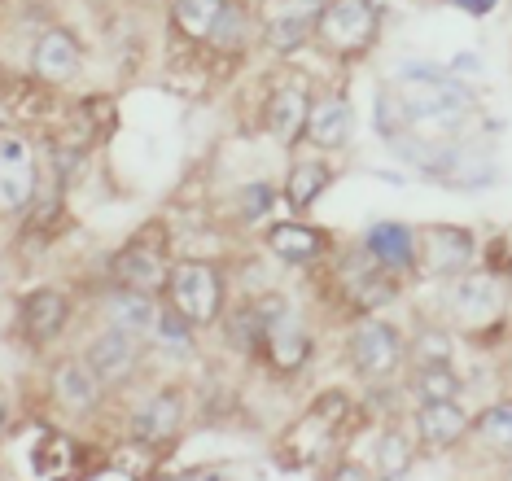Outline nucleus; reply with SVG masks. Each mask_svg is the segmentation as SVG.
<instances>
[{
  "mask_svg": "<svg viewBox=\"0 0 512 481\" xmlns=\"http://www.w3.org/2000/svg\"><path fill=\"white\" fill-rule=\"evenodd\" d=\"M324 0H267V44L276 53H294L311 27H320Z\"/></svg>",
  "mask_w": 512,
  "mask_h": 481,
  "instance_id": "nucleus-8",
  "label": "nucleus"
},
{
  "mask_svg": "<svg viewBox=\"0 0 512 481\" xmlns=\"http://www.w3.org/2000/svg\"><path fill=\"white\" fill-rule=\"evenodd\" d=\"M167 289H171V307H176L193 328L219 320V307H224V276H219L211 263L184 258V263L171 267Z\"/></svg>",
  "mask_w": 512,
  "mask_h": 481,
  "instance_id": "nucleus-2",
  "label": "nucleus"
},
{
  "mask_svg": "<svg viewBox=\"0 0 512 481\" xmlns=\"http://www.w3.org/2000/svg\"><path fill=\"white\" fill-rule=\"evenodd\" d=\"M241 35H246V14H241V5H224V14H219L215 31L206 35V40H215L219 49H237Z\"/></svg>",
  "mask_w": 512,
  "mask_h": 481,
  "instance_id": "nucleus-28",
  "label": "nucleus"
},
{
  "mask_svg": "<svg viewBox=\"0 0 512 481\" xmlns=\"http://www.w3.org/2000/svg\"><path fill=\"white\" fill-rule=\"evenodd\" d=\"M263 355L272 359L276 372H298L311 355V337L294 311H285L281 302L263 307Z\"/></svg>",
  "mask_w": 512,
  "mask_h": 481,
  "instance_id": "nucleus-3",
  "label": "nucleus"
},
{
  "mask_svg": "<svg viewBox=\"0 0 512 481\" xmlns=\"http://www.w3.org/2000/svg\"><path fill=\"white\" fill-rule=\"evenodd\" d=\"M180 420H184V403H180V394L162 390V394L149 398L141 412H136L132 433H136L141 442H149V447H162V442H171V438L180 433Z\"/></svg>",
  "mask_w": 512,
  "mask_h": 481,
  "instance_id": "nucleus-15",
  "label": "nucleus"
},
{
  "mask_svg": "<svg viewBox=\"0 0 512 481\" xmlns=\"http://www.w3.org/2000/svg\"><path fill=\"white\" fill-rule=\"evenodd\" d=\"M412 390L421 394V403H429V398H456L460 394V377L451 372V363H416Z\"/></svg>",
  "mask_w": 512,
  "mask_h": 481,
  "instance_id": "nucleus-25",
  "label": "nucleus"
},
{
  "mask_svg": "<svg viewBox=\"0 0 512 481\" xmlns=\"http://www.w3.org/2000/svg\"><path fill=\"white\" fill-rule=\"evenodd\" d=\"M351 127H355V114H351V101L346 97H324L320 105H311V119H307L311 145L342 149L346 140H351Z\"/></svg>",
  "mask_w": 512,
  "mask_h": 481,
  "instance_id": "nucleus-18",
  "label": "nucleus"
},
{
  "mask_svg": "<svg viewBox=\"0 0 512 481\" xmlns=\"http://www.w3.org/2000/svg\"><path fill=\"white\" fill-rule=\"evenodd\" d=\"M364 250L372 263H381L386 272H412L416 267V237L403 224H372Z\"/></svg>",
  "mask_w": 512,
  "mask_h": 481,
  "instance_id": "nucleus-16",
  "label": "nucleus"
},
{
  "mask_svg": "<svg viewBox=\"0 0 512 481\" xmlns=\"http://www.w3.org/2000/svg\"><path fill=\"white\" fill-rule=\"evenodd\" d=\"M246 202H250V215H246V219H259V215H263V206H267V189H250V193H246Z\"/></svg>",
  "mask_w": 512,
  "mask_h": 481,
  "instance_id": "nucleus-31",
  "label": "nucleus"
},
{
  "mask_svg": "<svg viewBox=\"0 0 512 481\" xmlns=\"http://www.w3.org/2000/svg\"><path fill=\"white\" fill-rule=\"evenodd\" d=\"M307 119H311V101L302 88H276V97L267 101V127L281 145H294L298 136H307Z\"/></svg>",
  "mask_w": 512,
  "mask_h": 481,
  "instance_id": "nucleus-19",
  "label": "nucleus"
},
{
  "mask_svg": "<svg viewBox=\"0 0 512 481\" xmlns=\"http://www.w3.org/2000/svg\"><path fill=\"white\" fill-rule=\"evenodd\" d=\"M31 197H36V158L18 136H9L0 149V206L18 215Z\"/></svg>",
  "mask_w": 512,
  "mask_h": 481,
  "instance_id": "nucleus-9",
  "label": "nucleus"
},
{
  "mask_svg": "<svg viewBox=\"0 0 512 481\" xmlns=\"http://www.w3.org/2000/svg\"><path fill=\"white\" fill-rule=\"evenodd\" d=\"M84 359H88V368L97 372L101 385H123L136 372V363H141V337L114 324L101 337H92Z\"/></svg>",
  "mask_w": 512,
  "mask_h": 481,
  "instance_id": "nucleus-5",
  "label": "nucleus"
},
{
  "mask_svg": "<svg viewBox=\"0 0 512 481\" xmlns=\"http://www.w3.org/2000/svg\"><path fill=\"white\" fill-rule=\"evenodd\" d=\"M267 245H272V254L276 258H285V263H294V267H307V263H316V258L324 254V232L316 228H307V224H272L267 228Z\"/></svg>",
  "mask_w": 512,
  "mask_h": 481,
  "instance_id": "nucleus-20",
  "label": "nucleus"
},
{
  "mask_svg": "<svg viewBox=\"0 0 512 481\" xmlns=\"http://www.w3.org/2000/svg\"><path fill=\"white\" fill-rule=\"evenodd\" d=\"M114 276H119V285L158 293L171 280V267H167V254H162L158 245L132 241L127 250H119V258H114Z\"/></svg>",
  "mask_w": 512,
  "mask_h": 481,
  "instance_id": "nucleus-11",
  "label": "nucleus"
},
{
  "mask_svg": "<svg viewBox=\"0 0 512 481\" xmlns=\"http://www.w3.org/2000/svg\"><path fill=\"white\" fill-rule=\"evenodd\" d=\"M508 245H512V232H508Z\"/></svg>",
  "mask_w": 512,
  "mask_h": 481,
  "instance_id": "nucleus-33",
  "label": "nucleus"
},
{
  "mask_svg": "<svg viewBox=\"0 0 512 481\" xmlns=\"http://www.w3.org/2000/svg\"><path fill=\"white\" fill-rule=\"evenodd\" d=\"M158 337H162V342H167V346H176V350H184V355H189V350H193V337H189V320H184V315L180 311H167V315H158Z\"/></svg>",
  "mask_w": 512,
  "mask_h": 481,
  "instance_id": "nucleus-29",
  "label": "nucleus"
},
{
  "mask_svg": "<svg viewBox=\"0 0 512 481\" xmlns=\"http://www.w3.org/2000/svg\"><path fill=\"white\" fill-rule=\"evenodd\" d=\"M473 263V237L464 228H421L416 237V267L425 276H464V267Z\"/></svg>",
  "mask_w": 512,
  "mask_h": 481,
  "instance_id": "nucleus-4",
  "label": "nucleus"
},
{
  "mask_svg": "<svg viewBox=\"0 0 512 481\" xmlns=\"http://www.w3.org/2000/svg\"><path fill=\"white\" fill-rule=\"evenodd\" d=\"M224 5L228 0H176V22L193 40H206V35L215 31L219 14H224Z\"/></svg>",
  "mask_w": 512,
  "mask_h": 481,
  "instance_id": "nucleus-23",
  "label": "nucleus"
},
{
  "mask_svg": "<svg viewBox=\"0 0 512 481\" xmlns=\"http://www.w3.org/2000/svg\"><path fill=\"white\" fill-rule=\"evenodd\" d=\"M416 363H451V337L447 333H421L416 337Z\"/></svg>",
  "mask_w": 512,
  "mask_h": 481,
  "instance_id": "nucleus-30",
  "label": "nucleus"
},
{
  "mask_svg": "<svg viewBox=\"0 0 512 481\" xmlns=\"http://www.w3.org/2000/svg\"><path fill=\"white\" fill-rule=\"evenodd\" d=\"M232 346L241 350H263V311L259 307H246L232 315V328H228Z\"/></svg>",
  "mask_w": 512,
  "mask_h": 481,
  "instance_id": "nucleus-27",
  "label": "nucleus"
},
{
  "mask_svg": "<svg viewBox=\"0 0 512 481\" xmlns=\"http://www.w3.org/2000/svg\"><path fill=\"white\" fill-rule=\"evenodd\" d=\"M66 315H71V307H66L62 293L57 289H36V293L22 298V333H27L36 346H44L66 328Z\"/></svg>",
  "mask_w": 512,
  "mask_h": 481,
  "instance_id": "nucleus-14",
  "label": "nucleus"
},
{
  "mask_svg": "<svg viewBox=\"0 0 512 481\" xmlns=\"http://www.w3.org/2000/svg\"><path fill=\"white\" fill-rule=\"evenodd\" d=\"M351 359H355V368L364 372L368 381H386L403 363V337L394 333L390 324L372 320L351 337Z\"/></svg>",
  "mask_w": 512,
  "mask_h": 481,
  "instance_id": "nucleus-6",
  "label": "nucleus"
},
{
  "mask_svg": "<svg viewBox=\"0 0 512 481\" xmlns=\"http://www.w3.org/2000/svg\"><path fill=\"white\" fill-rule=\"evenodd\" d=\"M106 311H110V320L127 328V333H149V328L158 324V307H154V293H145V289H132V285H123L119 293H110V302H106Z\"/></svg>",
  "mask_w": 512,
  "mask_h": 481,
  "instance_id": "nucleus-21",
  "label": "nucleus"
},
{
  "mask_svg": "<svg viewBox=\"0 0 512 481\" xmlns=\"http://www.w3.org/2000/svg\"><path fill=\"white\" fill-rule=\"evenodd\" d=\"M416 433H421L425 447L447 451L469 433V416L456 407V398H429V403H421V412H416Z\"/></svg>",
  "mask_w": 512,
  "mask_h": 481,
  "instance_id": "nucleus-12",
  "label": "nucleus"
},
{
  "mask_svg": "<svg viewBox=\"0 0 512 481\" xmlns=\"http://www.w3.org/2000/svg\"><path fill=\"white\" fill-rule=\"evenodd\" d=\"M477 433H482V442L499 455H512V403H495L491 412H482L477 420Z\"/></svg>",
  "mask_w": 512,
  "mask_h": 481,
  "instance_id": "nucleus-26",
  "label": "nucleus"
},
{
  "mask_svg": "<svg viewBox=\"0 0 512 481\" xmlns=\"http://www.w3.org/2000/svg\"><path fill=\"white\" fill-rule=\"evenodd\" d=\"M31 66H36V75L49 79V84H66V79H75L79 70H84V53H79L71 31H44L36 53H31Z\"/></svg>",
  "mask_w": 512,
  "mask_h": 481,
  "instance_id": "nucleus-13",
  "label": "nucleus"
},
{
  "mask_svg": "<svg viewBox=\"0 0 512 481\" xmlns=\"http://www.w3.org/2000/svg\"><path fill=\"white\" fill-rule=\"evenodd\" d=\"M53 394L66 412H88V407L101 398V381H97V372L88 368V359L84 363L66 359L53 368Z\"/></svg>",
  "mask_w": 512,
  "mask_h": 481,
  "instance_id": "nucleus-17",
  "label": "nucleus"
},
{
  "mask_svg": "<svg viewBox=\"0 0 512 481\" xmlns=\"http://www.w3.org/2000/svg\"><path fill=\"white\" fill-rule=\"evenodd\" d=\"M316 31L333 49H364L377 31V14L368 9V0H329Z\"/></svg>",
  "mask_w": 512,
  "mask_h": 481,
  "instance_id": "nucleus-7",
  "label": "nucleus"
},
{
  "mask_svg": "<svg viewBox=\"0 0 512 481\" xmlns=\"http://www.w3.org/2000/svg\"><path fill=\"white\" fill-rule=\"evenodd\" d=\"M394 101L399 114L416 127H456L473 114V92L451 75H434V70H416V75L394 79Z\"/></svg>",
  "mask_w": 512,
  "mask_h": 481,
  "instance_id": "nucleus-1",
  "label": "nucleus"
},
{
  "mask_svg": "<svg viewBox=\"0 0 512 481\" xmlns=\"http://www.w3.org/2000/svg\"><path fill=\"white\" fill-rule=\"evenodd\" d=\"M377 473L381 477H403L407 468H412V442H407L403 429H386L377 438Z\"/></svg>",
  "mask_w": 512,
  "mask_h": 481,
  "instance_id": "nucleus-24",
  "label": "nucleus"
},
{
  "mask_svg": "<svg viewBox=\"0 0 512 481\" xmlns=\"http://www.w3.org/2000/svg\"><path fill=\"white\" fill-rule=\"evenodd\" d=\"M456 5H464L469 14H491L495 9V0H456Z\"/></svg>",
  "mask_w": 512,
  "mask_h": 481,
  "instance_id": "nucleus-32",
  "label": "nucleus"
},
{
  "mask_svg": "<svg viewBox=\"0 0 512 481\" xmlns=\"http://www.w3.org/2000/svg\"><path fill=\"white\" fill-rule=\"evenodd\" d=\"M451 311L464 324H491L499 311H504V285L486 272H469L456 280L451 289Z\"/></svg>",
  "mask_w": 512,
  "mask_h": 481,
  "instance_id": "nucleus-10",
  "label": "nucleus"
},
{
  "mask_svg": "<svg viewBox=\"0 0 512 481\" xmlns=\"http://www.w3.org/2000/svg\"><path fill=\"white\" fill-rule=\"evenodd\" d=\"M324 189H329V167L324 162H298L285 180V197L294 210H307Z\"/></svg>",
  "mask_w": 512,
  "mask_h": 481,
  "instance_id": "nucleus-22",
  "label": "nucleus"
}]
</instances>
